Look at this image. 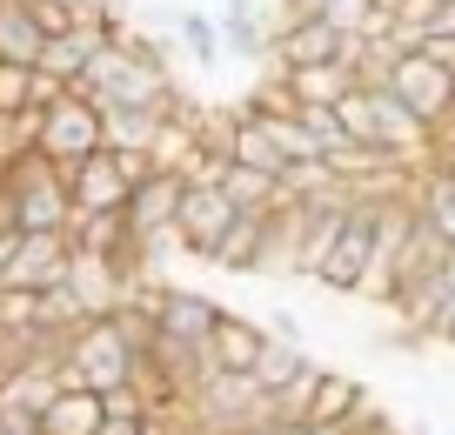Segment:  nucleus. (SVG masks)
Segmentation results:
<instances>
[{
	"label": "nucleus",
	"instance_id": "5",
	"mask_svg": "<svg viewBox=\"0 0 455 435\" xmlns=\"http://www.w3.org/2000/svg\"><path fill=\"white\" fill-rule=\"evenodd\" d=\"M395 315H402V342H409V349H422V342H449V328H455V254L428 281H415L409 295L395 302Z\"/></svg>",
	"mask_w": 455,
	"mask_h": 435
},
{
	"label": "nucleus",
	"instance_id": "6",
	"mask_svg": "<svg viewBox=\"0 0 455 435\" xmlns=\"http://www.w3.org/2000/svg\"><path fill=\"white\" fill-rule=\"evenodd\" d=\"M369 262H375V201L355 195L348 228H341V241L328 248V262H322V275H315V281H322V288H335V295H362Z\"/></svg>",
	"mask_w": 455,
	"mask_h": 435
},
{
	"label": "nucleus",
	"instance_id": "11",
	"mask_svg": "<svg viewBox=\"0 0 455 435\" xmlns=\"http://www.w3.org/2000/svg\"><path fill=\"white\" fill-rule=\"evenodd\" d=\"M449 254H455V241L442 235V228L428 222L422 208H415V228H409V241H402V262H395V302L409 295L415 281H428V275H435V268L449 262ZM395 302H388V309H395Z\"/></svg>",
	"mask_w": 455,
	"mask_h": 435
},
{
	"label": "nucleus",
	"instance_id": "7",
	"mask_svg": "<svg viewBox=\"0 0 455 435\" xmlns=\"http://www.w3.org/2000/svg\"><path fill=\"white\" fill-rule=\"evenodd\" d=\"M68 188H74V214H100V208H128L134 174L121 168L114 148H94L87 161H74V168H68Z\"/></svg>",
	"mask_w": 455,
	"mask_h": 435
},
{
	"label": "nucleus",
	"instance_id": "25",
	"mask_svg": "<svg viewBox=\"0 0 455 435\" xmlns=\"http://www.w3.org/2000/svg\"><path fill=\"white\" fill-rule=\"evenodd\" d=\"M435 7H442V0H395V14H402V28H435Z\"/></svg>",
	"mask_w": 455,
	"mask_h": 435
},
{
	"label": "nucleus",
	"instance_id": "15",
	"mask_svg": "<svg viewBox=\"0 0 455 435\" xmlns=\"http://www.w3.org/2000/svg\"><path fill=\"white\" fill-rule=\"evenodd\" d=\"M47 28L34 20L28 0H0V60H20V68H41Z\"/></svg>",
	"mask_w": 455,
	"mask_h": 435
},
{
	"label": "nucleus",
	"instance_id": "14",
	"mask_svg": "<svg viewBox=\"0 0 455 435\" xmlns=\"http://www.w3.org/2000/svg\"><path fill=\"white\" fill-rule=\"evenodd\" d=\"M261 254H268V214H235V228L221 235L208 268H228V275H261Z\"/></svg>",
	"mask_w": 455,
	"mask_h": 435
},
{
	"label": "nucleus",
	"instance_id": "16",
	"mask_svg": "<svg viewBox=\"0 0 455 435\" xmlns=\"http://www.w3.org/2000/svg\"><path fill=\"white\" fill-rule=\"evenodd\" d=\"M369 408V389H362L355 375H341V368H322V382H315V402H308V422H348Z\"/></svg>",
	"mask_w": 455,
	"mask_h": 435
},
{
	"label": "nucleus",
	"instance_id": "29",
	"mask_svg": "<svg viewBox=\"0 0 455 435\" xmlns=\"http://www.w3.org/2000/svg\"><path fill=\"white\" fill-rule=\"evenodd\" d=\"M449 349H455V328H449Z\"/></svg>",
	"mask_w": 455,
	"mask_h": 435
},
{
	"label": "nucleus",
	"instance_id": "18",
	"mask_svg": "<svg viewBox=\"0 0 455 435\" xmlns=\"http://www.w3.org/2000/svg\"><path fill=\"white\" fill-rule=\"evenodd\" d=\"M275 74L295 87V101H341L348 87H355L348 60H308V68H275Z\"/></svg>",
	"mask_w": 455,
	"mask_h": 435
},
{
	"label": "nucleus",
	"instance_id": "21",
	"mask_svg": "<svg viewBox=\"0 0 455 435\" xmlns=\"http://www.w3.org/2000/svg\"><path fill=\"white\" fill-rule=\"evenodd\" d=\"M174 34H181V47H188V60H195V68H208V74H214V68L228 60V28H221L214 14H195V7H188Z\"/></svg>",
	"mask_w": 455,
	"mask_h": 435
},
{
	"label": "nucleus",
	"instance_id": "19",
	"mask_svg": "<svg viewBox=\"0 0 455 435\" xmlns=\"http://www.w3.org/2000/svg\"><path fill=\"white\" fill-rule=\"evenodd\" d=\"M221 188L235 195V208H248V214H268L275 201H282V174H268V168H248V161H228Z\"/></svg>",
	"mask_w": 455,
	"mask_h": 435
},
{
	"label": "nucleus",
	"instance_id": "3",
	"mask_svg": "<svg viewBox=\"0 0 455 435\" xmlns=\"http://www.w3.org/2000/svg\"><path fill=\"white\" fill-rule=\"evenodd\" d=\"M181 195H188V174H168V168L134 181V195H128V222H134V235H141V248L155 254V262H168V248H181V235H174Z\"/></svg>",
	"mask_w": 455,
	"mask_h": 435
},
{
	"label": "nucleus",
	"instance_id": "10",
	"mask_svg": "<svg viewBox=\"0 0 455 435\" xmlns=\"http://www.w3.org/2000/svg\"><path fill=\"white\" fill-rule=\"evenodd\" d=\"M34 422H41V435H100V422H108V395L87 389V382H60V395Z\"/></svg>",
	"mask_w": 455,
	"mask_h": 435
},
{
	"label": "nucleus",
	"instance_id": "13",
	"mask_svg": "<svg viewBox=\"0 0 455 435\" xmlns=\"http://www.w3.org/2000/svg\"><path fill=\"white\" fill-rule=\"evenodd\" d=\"M100 47H108V28H100V20H74V28H60V34H47V47H41V68L47 74H60V81H81L87 74V60L100 54Z\"/></svg>",
	"mask_w": 455,
	"mask_h": 435
},
{
	"label": "nucleus",
	"instance_id": "4",
	"mask_svg": "<svg viewBox=\"0 0 455 435\" xmlns=\"http://www.w3.org/2000/svg\"><path fill=\"white\" fill-rule=\"evenodd\" d=\"M235 195H228L221 181H188L181 195V222H174V235H181V254L188 262H214V248H221V235L235 228Z\"/></svg>",
	"mask_w": 455,
	"mask_h": 435
},
{
	"label": "nucleus",
	"instance_id": "26",
	"mask_svg": "<svg viewBox=\"0 0 455 435\" xmlns=\"http://www.w3.org/2000/svg\"><path fill=\"white\" fill-rule=\"evenodd\" d=\"M422 54H428V60H442V68L455 74V34H435V28H428V34H422Z\"/></svg>",
	"mask_w": 455,
	"mask_h": 435
},
{
	"label": "nucleus",
	"instance_id": "9",
	"mask_svg": "<svg viewBox=\"0 0 455 435\" xmlns=\"http://www.w3.org/2000/svg\"><path fill=\"white\" fill-rule=\"evenodd\" d=\"M155 315H161V335L208 342L214 322H221V302L201 295V288H174V281H161V288H155Z\"/></svg>",
	"mask_w": 455,
	"mask_h": 435
},
{
	"label": "nucleus",
	"instance_id": "17",
	"mask_svg": "<svg viewBox=\"0 0 455 435\" xmlns=\"http://www.w3.org/2000/svg\"><path fill=\"white\" fill-rule=\"evenodd\" d=\"M409 195H415V208H422L428 222L455 241V161H428V168H415Z\"/></svg>",
	"mask_w": 455,
	"mask_h": 435
},
{
	"label": "nucleus",
	"instance_id": "23",
	"mask_svg": "<svg viewBox=\"0 0 455 435\" xmlns=\"http://www.w3.org/2000/svg\"><path fill=\"white\" fill-rule=\"evenodd\" d=\"M335 114H341V127H348V141H362V148H382L375 141V87H348V94L335 101Z\"/></svg>",
	"mask_w": 455,
	"mask_h": 435
},
{
	"label": "nucleus",
	"instance_id": "27",
	"mask_svg": "<svg viewBox=\"0 0 455 435\" xmlns=\"http://www.w3.org/2000/svg\"><path fill=\"white\" fill-rule=\"evenodd\" d=\"M435 34H455V0H442V7H435Z\"/></svg>",
	"mask_w": 455,
	"mask_h": 435
},
{
	"label": "nucleus",
	"instance_id": "24",
	"mask_svg": "<svg viewBox=\"0 0 455 435\" xmlns=\"http://www.w3.org/2000/svg\"><path fill=\"white\" fill-rule=\"evenodd\" d=\"M20 108H34V68L0 60V114H20Z\"/></svg>",
	"mask_w": 455,
	"mask_h": 435
},
{
	"label": "nucleus",
	"instance_id": "22",
	"mask_svg": "<svg viewBox=\"0 0 455 435\" xmlns=\"http://www.w3.org/2000/svg\"><path fill=\"white\" fill-rule=\"evenodd\" d=\"M235 161H248V168H268V174H288V155L268 141V127L248 121V114H242V127H235Z\"/></svg>",
	"mask_w": 455,
	"mask_h": 435
},
{
	"label": "nucleus",
	"instance_id": "28",
	"mask_svg": "<svg viewBox=\"0 0 455 435\" xmlns=\"http://www.w3.org/2000/svg\"><path fill=\"white\" fill-rule=\"evenodd\" d=\"M449 121H455V101H449Z\"/></svg>",
	"mask_w": 455,
	"mask_h": 435
},
{
	"label": "nucleus",
	"instance_id": "1",
	"mask_svg": "<svg viewBox=\"0 0 455 435\" xmlns=\"http://www.w3.org/2000/svg\"><path fill=\"white\" fill-rule=\"evenodd\" d=\"M134 368H141V349L121 335V322H114V315H94L87 328H74L68 368H60V375H68V382H87V389L108 395V389H121V382H134Z\"/></svg>",
	"mask_w": 455,
	"mask_h": 435
},
{
	"label": "nucleus",
	"instance_id": "20",
	"mask_svg": "<svg viewBox=\"0 0 455 435\" xmlns=\"http://www.w3.org/2000/svg\"><path fill=\"white\" fill-rule=\"evenodd\" d=\"M87 322H94V309H87V295L74 288L68 275L41 288V328H54V335H74V328H87Z\"/></svg>",
	"mask_w": 455,
	"mask_h": 435
},
{
	"label": "nucleus",
	"instance_id": "12",
	"mask_svg": "<svg viewBox=\"0 0 455 435\" xmlns=\"http://www.w3.org/2000/svg\"><path fill=\"white\" fill-rule=\"evenodd\" d=\"M261 349H268V328L248 322V315H235V309H221V322H214V335H208L214 368H228V375H255Z\"/></svg>",
	"mask_w": 455,
	"mask_h": 435
},
{
	"label": "nucleus",
	"instance_id": "2",
	"mask_svg": "<svg viewBox=\"0 0 455 435\" xmlns=\"http://www.w3.org/2000/svg\"><path fill=\"white\" fill-rule=\"evenodd\" d=\"M34 148H41L47 161H60V168H74V161H87L94 148H108V114H100V101L81 94V87H68L54 108H41Z\"/></svg>",
	"mask_w": 455,
	"mask_h": 435
},
{
	"label": "nucleus",
	"instance_id": "8",
	"mask_svg": "<svg viewBox=\"0 0 455 435\" xmlns=\"http://www.w3.org/2000/svg\"><path fill=\"white\" fill-rule=\"evenodd\" d=\"M388 87H395L402 101H409L422 121H449V101H455V74L442 68V60H428V54H402L395 60V74H388Z\"/></svg>",
	"mask_w": 455,
	"mask_h": 435
}]
</instances>
